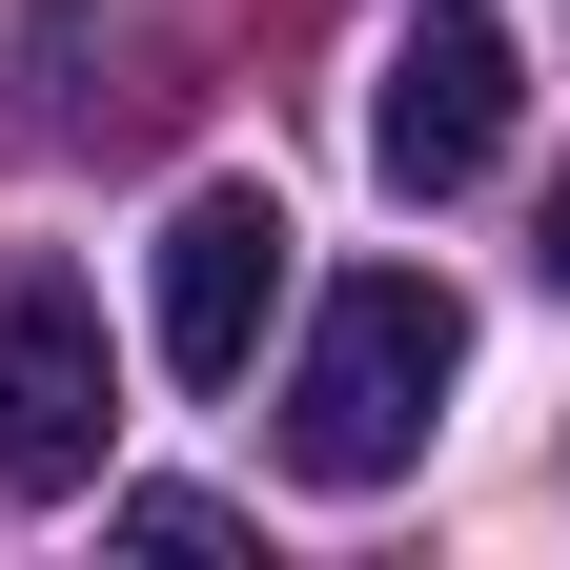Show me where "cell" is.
Segmentation results:
<instances>
[{
  "label": "cell",
  "instance_id": "6",
  "mask_svg": "<svg viewBox=\"0 0 570 570\" xmlns=\"http://www.w3.org/2000/svg\"><path fill=\"white\" fill-rule=\"evenodd\" d=\"M550 285H570V184H550Z\"/></svg>",
  "mask_w": 570,
  "mask_h": 570
},
{
  "label": "cell",
  "instance_id": "5",
  "mask_svg": "<svg viewBox=\"0 0 570 570\" xmlns=\"http://www.w3.org/2000/svg\"><path fill=\"white\" fill-rule=\"evenodd\" d=\"M122 550H164V570H225L245 530H225V510H204V489H122Z\"/></svg>",
  "mask_w": 570,
  "mask_h": 570
},
{
  "label": "cell",
  "instance_id": "2",
  "mask_svg": "<svg viewBox=\"0 0 570 570\" xmlns=\"http://www.w3.org/2000/svg\"><path fill=\"white\" fill-rule=\"evenodd\" d=\"M102 428H122V367H102V306L61 265L0 285V510H61L102 489Z\"/></svg>",
  "mask_w": 570,
  "mask_h": 570
},
{
  "label": "cell",
  "instance_id": "4",
  "mask_svg": "<svg viewBox=\"0 0 570 570\" xmlns=\"http://www.w3.org/2000/svg\"><path fill=\"white\" fill-rule=\"evenodd\" d=\"M265 306H285V204L265 184H204L164 225V367L184 387H245L265 367Z\"/></svg>",
  "mask_w": 570,
  "mask_h": 570
},
{
  "label": "cell",
  "instance_id": "3",
  "mask_svg": "<svg viewBox=\"0 0 570 570\" xmlns=\"http://www.w3.org/2000/svg\"><path fill=\"white\" fill-rule=\"evenodd\" d=\"M367 164L407 204H469L489 164H510V21L489 0H428V21L387 41V82H367Z\"/></svg>",
  "mask_w": 570,
  "mask_h": 570
},
{
  "label": "cell",
  "instance_id": "1",
  "mask_svg": "<svg viewBox=\"0 0 570 570\" xmlns=\"http://www.w3.org/2000/svg\"><path fill=\"white\" fill-rule=\"evenodd\" d=\"M449 367H469V306H449V285H428V265H346L326 306H306V367H285V469L346 489V510L407 489Z\"/></svg>",
  "mask_w": 570,
  "mask_h": 570
}]
</instances>
